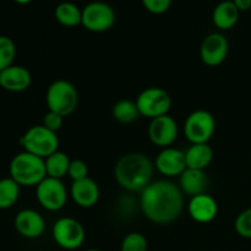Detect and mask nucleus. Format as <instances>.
Returning a JSON list of instances; mask_svg holds the SVG:
<instances>
[{"label":"nucleus","mask_w":251,"mask_h":251,"mask_svg":"<svg viewBox=\"0 0 251 251\" xmlns=\"http://www.w3.org/2000/svg\"><path fill=\"white\" fill-rule=\"evenodd\" d=\"M140 206L149 221L156 225H169L183 212V191L169 180L152 181L141 191Z\"/></svg>","instance_id":"1"},{"label":"nucleus","mask_w":251,"mask_h":251,"mask_svg":"<svg viewBox=\"0 0 251 251\" xmlns=\"http://www.w3.org/2000/svg\"><path fill=\"white\" fill-rule=\"evenodd\" d=\"M154 164L151 159L140 152L124 154L118 159L114 167L117 183L127 191H142L152 183Z\"/></svg>","instance_id":"2"},{"label":"nucleus","mask_w":251,"mask_h":251,"mask_svg":"<svg viewBox=\"0 0 251 251\" xmlns=\"http://www.w3.org/2000/svg\"><path fill=\"white\" fill-rule=\"evenodd\" d=\"M9 173L20 186H37L47 178L46 162L41 157L22 151L11 159Z\"/></svg>","instance_id":"3"},{"label":"nucleus","mask_w":251,"mask_h":251,"mask_svg":"<svg viewBox=\"0 0 251 251\" xmlns=\"http://www.w3.org/2000/svg\"><path fill=\"white\" fill-rule=\"evenodd\" d=\"M46 102L49 110L58 113L61 117H69L77 108V90L69 81L56 80L47 90Z\"/></svg>","instance_id":"4"},{"label":"nucleus","mask_w":251,"mask_h":251,"mask_svg":"<svg viewBox=\"0 0 251 251\" xmlns=\"http://www.w3.org/2000/svg\"><path fill=\"white\" fill-rule=\"evenodd\" d=\"M20 144L24 151L46 159L58 151L59 139L56 132L50 131L43 125H34L22 135Z\"/></svg>","instance_id":"5"},{"label":"nucleus","mask_w":251,"mask_h":251,"mask_svg":"<svg viewBox=\"0 0 251 251\" xmlns=\"http://www.w3.org/2000/svg\"><path fill=\"white\" fill-rule=\"evenodd\" d=\"M136 105L140 115L152 120L168 114L172 107V98L163 88L149 87L137 96Z\"/></svg>","instance_id":"6"},{"label":"nucleus","mask_w":251,"mask_h":251,"mask_svg":"<svg viewBox=\"0 0 251 251\" xmlns=\"http://www.w3.org/2000/svg\"><path fill=\"white\" fill-rule=\"evenodd\" d=\"M216 131V119L207 110H195L184 123V134L193 145L208 144Z\"/></svg>","instance_id":"7"},{"label":"nucleus","mask_w":251,"mask_h":251,"mask_svg":"<svg viewBox=\"0 0 251 251\" xmlns=\"http://www.w3.org/2000/svg\"><path fill=\"white\" fill-rule=\"evenodd\" d=\"M115 24V11L109 4L104 1H92L82 9L81 25L87 31L105 32Z\"/></svg>","instance_id":"8"},{"label":"nucleus","mask_w":251,"mask_h":251,"mask_svg":"<svg viewBox=\"0 0 251 251\" xmlns=\"http://www.w3.org/2000/svg\"><path fill=\"white\" fill-rule=\"evenodd\" d=\"M36 196L44 210L55 212L66 205L68 190L61 179L47 176L36 186Z\"/></svg>","instance_id":"9"},{"label":"nucleus","mask_w":251,"mask_h":251,"mask_svg":"<svg viewBox=\"0 0 251 251\" xmlns=\"http://www.w3.org/2000/svg\"><path fill=\"white\" fill-rule=\"evenodd\" d=\"M53 239L65 250H76L83 244L86 238L85 228L75 218H59L53 226Z\"/></svg>","instance_id":"10"},{"label":"nucleus","mask_w":251,"mask_h":251,"mask_svg":"<svg viewBox=\"0 0 251 251\" xmlns=\"http://www.w3.org/2000/svg\"><path fill=\"white\" fill-rule=\"evenodd\" d=\"M149 137L152 144L161 149L171 147L178 137V124L168 114L154 118L150 123Z\"/></svg>","instance_id":"11"},{"label":"nucleus","mask_w":251,"mask_h":251,"mask_svg":"<svg viewBox=\"0 0 251 251\" xmlns=\"http://www.w3.org/2000/svg\"><path fill=\"white\" fill-rule=\"evenodd\" d=\"M229 50L228 39L222 33H211L202 41L200 58L207 66H218L226 60Z\"/></svg>","instance_id":"12"},{"label":"nucleus","mask_w":251,"mask_h":251,"mask_svg":"<svg viewBox=\"0 0 251 251\" xmlns=\"http://www.w3.org/2000/svg\"><path fill=\"white\" fill-rule=\"evenodd\" d=\"M154 168L164 176H180L186 169L185 152L174 147H167L158 153L154 161Z\"/></svg>","instance_id":"13"},{"label":"nucleus","mask_w":251,"mask_h":251,"mask_svg":"<svg viewBox=\"0 0 251 251\" xmlns=\"http://www.w3.org/2000/svg\"><path fill=\"white\" fill-rule=\"evenodd\" d=\"M14 226L16 232L27 239L39 238L46 230V222L42 215L37 211L26 208L15 216Z\"/></svg>","instance_id":"14"},{"label":"nucleus","mask_w":251,"mask_h":251,"mask_svg":"<svg viewBox=\"0 0 251 251\" xmlns=\"http://www.w3.org/2000/svg\"><path fill=\"white\" fill-rule=\"evenodd\" d=\"M190 217L198 223H210L217 217V201L208 194L193 196L188 205Z\"/></svg>","instance_id":"15"},{"label":"nucleus","mask_w":251,"mask_h":251,"mask_svg":"<svg viewBox=\"0 0 251 251\" xmlns=\"http://www.w3.org/2000/svg\"><path fill=\"white\" fill-rule=\"evenodd\" d=\"M70 195L74 202L82 208L93 207L100 196V186L93 179L88 178L74 181L70 189Z\"/></svg>","instance_id":"16"},{"label":"nucleus","mask_w":251,"mask_h":251,"mask_svg":"<svg viewBox=\"0 0 251 251\" xmlns=\"http://www.w3.org/2000/svg\"><path fill=\"white\" fill-rule=\"evenodd\" d=\"M32 76L26 68L11 65L0 71V87L9 92H22L31 86Z\"/></svg>","instance_id":"17"},{"label":"nucleus","mask_w":251,"mask_h":251,"mask_svg":"<svg viewBox=\"0 0 251 251\" xmlns=\"http://www.w3.org/2000/svg\"><path fill=\"white\" fill-rule=\"evenodd\" d=\"M208 185V178L205 171L186 168L179 176V188L189 196H196L205 194Z\"/></svg>","instance_id":"18"},{"label":"nucleus","mask_w":251,"mask_h":251,"mask_svg":"<svg viewBox=\"0 0 251 251\" xmlns=\"http://www.w3.org/2000/svg\"><path fill=\"white\" fill-rule=\"evenodd\" d=\"M213 159V150L208 144L191 145L185 152L186 168L205 171Z\"/></svg>","instance_id":"19"},{"label":"nucleus","mask_w":251,"mask_h":251,"mask_svg":"<svg viewBox=\"0 0 251 251\" xmlns=\"http://www.w3.org/2000/svg\"><path fill=\"white\" fill-rule=\"evenodd\" d=\"M240 11L233 1H221L212 12V21L222 31L233 28L239 20Z\"/></svg>","instance_id":"20"},{"label":"nucleus","mask_w":251,"mask_h":251,"mask_svg":"<svg viewBox=\"0 0 251 251\" xmlns=\"http://www.w3.org/2000/svg\"><path fill=\"white\" fill-rule=\"evenodd\" d=\"M54 16L61 26L76 27L82 21V10L74 2L63 1L55 7Z\"/></svg>","instance_id":"21"},{"label":"nucleus","mask_w":251,"mask_h":251,"mask_svg":"<svg viewBox=\"0 0 251 251\" xmlns=\"http://www.w3.org/2000/svg\"><path fill=\"white\" fill-rule=\"evenodd\" d=\"M46 162L47 176L55 179H61L68 176L69 167H70L71 159L64 152L56 151L49 157L44 159Z\"/></svg>","instance_id":"22"},{"label":"nucleus","mask_w":251,"mask_h":251,"mask_svg":"<svg viewBox=\"0 0 251 251\" xmlns=\"http://www.w3.org/2000/svg\"><path fill=\"white\" fill-rule=\"evenodd\" d=\"M113 118L120 124H131L135 120L139 119L140 112L136 102L130 100H118L112 109Z\"/></svg>","instance_id":"23"},{"label":"nucleus","mask_w":251,"mask_h":251,"mask_svg":"<svg viewBox=\"0 0 251 251\" xmlns=\"http://www.w3.org/2000/svg\"><path fill=\"white\" fill-rule=\"evenodd\" d=\"M20 185L12 178L0 179V210H7L17 202Z\"/></svg>","instance_id":"24"},{"label":"nucleus","mask_w":251,"mask_h":251,"mask_svg":"<svg viewBox=\"0 0 251 251\" xmlns=\"http://www.w3.org/2000/svg\"><path fill=\"white\" fill-rule=\"evenodd\" d=\"M16 46L10 37L0 36V71L14 65Z\"/></svg>","instance_id":"25"},{"label":"nucleus","mask_w":251,"mask_h":251,"mask_svg":"<svg viewBox=\"0 0 251 251\" xmlns=\"http://www.w3.org/2000/svg\"><path fill=\"white\" fill-rule=\"evenodd\" d=\"M149 244L144 234L131 232L123 239L120 251H147Z\"/></svg>","instance_id":"26"},{"label":"nucleus","mask_w":251,"mask_h":251,"mask_svg":"<svg viewBox=\"0 0 251 251\" xmlns=\"http://www.w3.org/2000/svg\"><path fill=\"white\" fill-rule=\"evenodd\" d=\"M235 232L245 239H251V207L238 215L234 222Z\"/></svg>","instance_id":"27"},{"label":"nucleus","mask_w":251,"mask_h":251,"mask_svg":"<svg viewBox=\"0 0 251 251\" xmlns=\"http://www.w3.org/2000/svg\"><path fill=\"white\" fill-rule=\"evenodd\" d=\"M68 176L73 179V181L88 178V167L86 162H83L82 159H73L69 167Z\"/></svg>","instance_id":"28"},{"label":"nucleus","mask_w":251,"mask_h":251,"mask_svg":"<svg viewBox=\"0 0 251 251\" xmlns=\"http://www.w3.org/2000/svg\"><path fill=\"white\" fill-rule=\"evenodd\" d=\"M141 2L147 11L154 15L164 14L172 5V0H141Z\"/></svg>","instance_id":"29"},{"label":"nucleus","mask_w":251,"mask_h":251,"mask_svg":"<svg viewBox=\"0 0 251 251\" xmlns=\"http://www.w3.org/2000/svg\"><path fill=\"white\" fill-rule=\"evenodd\" d=\"M64 123V117H61L60 114L55 112H51V110H48V113H46L43 118V126L47 127L50 131L56 132L61 129Z\"/></svg>","instance_id":"30"},{"label":"nucleus","mask_w":251,"mask_h":251,"mask_svg":"<svg viewBox=\"0 0 251 251\" xmlns=\"http://www.w3.org/2000/svg\"><path fill=\"white\" fill-rule=\"evenodd\" d=\"M239 11H248L251 9V0H233Z\"/></svg>","instance_id":"31"},{"label":"nucleus","mask_w":251,"mask_h":251,"mask_svg":"<svg viewBox=\"0 0 251 251\" xmlns=\"http://www.w3.org/2000/svg\"><path fill=\"white\" fill-rule=\"evenodd\" d=\"M14 1L17 2V4H20V5H27V4H29V2L33 1V0H14Z\"/></svg>","instance_id":"32"},{"label":"nucleus","mask_w":251,"mask_h":251,"mask_svg":"<svg viewBox=\"0 0 251 251\" xmlns=\"http://www.w3.org/2000/svg\"><path fill=\"white\" fill-rule=\"evenodd\" d=\"M85 251H102V250H98V249H87V250H85Z\"/></svg>","instance_id":"33"},{"label":"nucleus","mask_w":251,"mask_h":251,"mask_svg":"<svg viewBox=\"0 0 251 251\" xmlns=\"http://www.w3.org/2000/svg\"><path fill=\"white\" fill-rule=\"evenodd\" d=\"M223 1H233V0H223Z\"/></svg>","instance_id":"34"}]
</instances>
